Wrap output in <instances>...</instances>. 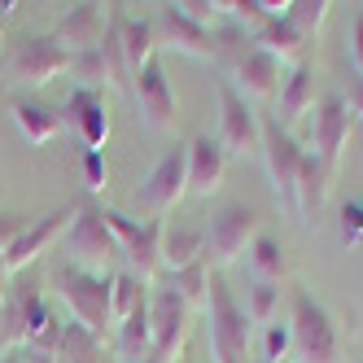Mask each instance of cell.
<instances>
[{"mask_svg":"<svg viewBox=\"0 0 363 363\" xmlns=\"http://www.w3.org/2000/svg\"><path fill=\"white\" fill-rule=\"evenodd\" d=\"M74 219V206H57V211H48V215H40V219H31L27 228L13 237V245H9V254H5V263H0V272L5 276H18L22 267H31L35 258L53 245V237Z\"/></svg>","mask_w":363,"mask_h":363,"instance_id":"4fadbf2b","label":"cell"},{"mask_svg":"<svg viewBox=\"0 0 363 363\" xmlns=\"http://www.w3.org/2000/svg\"><path fill=\"white\" fill-rule=\"evenodd\" d=\"M70 74L79 79V88H96V84H106V62H101V48H92V53H74Z\"/></svg>","mask_w":363,"mask_h":363,"instance_id":"e575fe53","label":"cell"},{"mask_svg":"<svg viewBox=\"0 0 363 363\" xmlns=\"http://www.w3.org/2000/svg\"><path fill=\"white\" fill-rule=\"evenodd\" d=\"M350 132H354V114L346 106V96L328 92L324 101H315V110H311V145L315 149L311 153L320 158V167L328 175L337 171V162H342V149H346Z\"/></svg>","mask_w":363,"mask_h":363,"instance_id":"9c48e42d","label":"cell"},{"mask_svg":"<svg viewBox=\"0 0 363 363\" xmlns=\"http://www.w3.org/2000/svg\"><path fill=\"white\" fill-rule=\"evenodd\" d=\"M206 258V228L193 223H162V267L184 272Z\"/></svg>","mask_w":363,"mask_h":363,"instance_id":"44dd1931","label":"cell"},{"mask_svg":"<svg viewBox=\"0 0 363 363\" xmlns=\"http://www.w3.org/2000/svg\"><path fill=\"white\" fill-rule=\"evenodd\" d=\"M106 22L110 13L101 9V5H70L62 18H57V40L62 48L74 57V53H92V48H101V35H106Z\"/></svg>","mask_w":363,"mask_h":363,"instance_id":"2e32d148","label":"cell"},{"mask_svg":"<svg viewBox=\"0 0 363 363\" xmlns=\"http://www.w3.org/2000/svg\"><path fill=\"white\" fill-rule=\"evenodd\" d=\"M346 106H350V114H354V118H363V79H359V84L350 88V96H346Z\"/></svg>","mask_w":363,"mask_h":363,"instance_id":"b9f144b4","label":"cell"},{"mask_svg":"<svg viewBox=\"0 0 363 363\" xmlns=\"http://www.w3.org/2000/svg\"><path fill=\"white\" fill-rule=\"evenodd\" d=\"M206 333H211V354L215 363H250L254 346V324L245 306L232 298L223 276H211V298H206Z\"/></svg>","mask_w":363,"mask_h":363,"instance_id":"6da1fadb","label":"cell"},{"mask_svg":"<svg viewBox=\"0 0 363 363\" xmlns=\"http://www.w3.org/2000/svg\"><path fill=\"white\" fill-rule=\"evenodd\" d=\"M79 171H84V184H88V193H101V189H106V179H110L106 153H96V149H84V162H79Z\"/></svg>","mask_w":363,"mask_h":363,"instance_id":"d590c367","label":"cell"},{"mask_svg":"<svg viewBox=\"0 0 363 363\" xmlns=\"http://www.w3.org/2000/svg\"><path fill=\"white\" fill-rule=\"evenodd\" d=\"M171 289L184 298L189 306H201L206 311V298H211V263H193V267H184V272H171Z\"/></svg>","mask_w":363,"mask_h":363,"instance_id":"f546056e","label":"cell"},{"mask_svg":"<svg viewBox=\"0 0 363 363\" xmlns=\"http://www.w3.org/2000/svg\"><path fill=\"white\" fill-rule=\"evenodd\" d=\"M149 289L153 284L136 272H110V324H123L132 311H140L149 302Z\"/></svg>","mask_w":363,"mask_h":363,"instance_id":"484cf974","label":"cell"},{"mask_svg":"<svg viewBox=\"0 0 363 363\" xmlns=\"http://www.w3.org/2000/svg\"><path fill=\"white\" fill-rule=\"evenodd\" d=\"M101 359V337H92L79 324L62 328V346H57V363H96Z\"/></svg>","mask_w":363,"mask_h":363,"instance_id":"1f68e13d","label":"cell"},{"mask_svg":"<svg viewBox=\"0 0 363 363\" xmlns=\"http://www.w3.org/2000/svg\"><path fill=\"white\" fill-rule=\"evenodd\" d=\"M258 237V215L245 201H228L211 215L206 223V263L211 267H228L250 250V241Z\"/></svg>","mask_w":363,"mask_h":363,"instance_id":"8992f818","label":"cell"},{"mask_svg":"<svg viewBox=\"0 0 363 363\" xmlns=\"http://www.w3.org/2000/svg\"><path fill=\"white\" fill-rule=\"evenodd\" d=\"M280 110H276V123L280 127H289L298 123L302 114L315 110V70H311L306 62H298L289 74H284V84H280Z\"/></svg>","mask_w":363,"mask_h":363,"instance_id":"ffe728a7","label":"cell"},{"mask_svg":"<svg viewBox=\"0 0 363 363\" xmlns=\"http://www.w3.org/2000/svg\"><path fill=\"white\" fill-rule=\"evenodd\" d=\"M101 62H106V84L118 92H132V70H127V53H123V13L110 9L106 35H101Z\"/></svg>","mask_w":363,"mask_h":363,"instance_id":"cb8c5ba5","label":"cell"},{"mask_svg":"<svg viewBox=\"0 0 363 363\" xmlns=\"http://www.w3.org/2000/svg\"><path fill=\"white\" fill-rule=\"evenodd\" d=\"M66 123L79 132L84 149L101 153V145L110 140V114H106V101H101L96 88H79V84L70 88V96H66Z\"/></svg>","mask_w":363,"mask_h":363,"instance_id":"9a60e30c","label":"cell"},{"mask_svg":"<svg viewBox=\"0 0 363 363\" xmlns=\"http://www.w3.org/2000/svg\"><path fill=\"white\" fill-rule=\"evenodd\" d=\"M342 241L346 245L363 241V201H346L342 206Z\"/></svg>","mask_w":363,"mask_h":363,"instance_id":"74e56055","label":"cell"},{"mask_svg":"<svg viewBox=\"0 0 363 363\" xmlns=\"http://www.w3.org/2000/svg\"><path fill=\"white\" fill-rule=\"evenodd\" d=\"M179 13H184L189 22H197V27H206V31H211V22H215L223 9L215 5V0H179Z\"/></svg>","mask_w":363,"mask_h":363,"instance_id":"8d00e7d4","label":"cell"},{"mask_svg":"<svg viewBox=\"0 0 363 363\" xmlns=\"http://www.w3.org/2000/svg\"><path fill=\"white\" fill-rule=\"evenodd\" d=\"M132 96H136V106H140V118L149 127H158V132H167V127H175V92H171V79H167V70L162 62L153 57L136 79H132Z\"/></svg>","mask_w":363,"mask_h":363,"instance_id":"5bb4252c","label":"cell"},{"mask_svg":"<svg viewBox=\"0 0 363 363\" xmlns=\"http://www.w3.org/2000/svg\"><path fill=\"white\" fill-rule=\"evenodd\" d=\"M70 62L74 57L62 48L57 35H27L9 57V74L18 84H27V88H44V84H53L57 74H66Z\"/></svg>","mask_w":363,"mask_h":363,"instance_id":"30bf717a","label":"cell"},{"mask_svg":"<svg viewBox=\"0 0 363 363\" xmlns=\"http://www.w3.org/2000/svg\"><path fill=\"white\" fill-rule=\"evenodd\" d=\"M263 162H267V175H272V184L280 197H289L294 201V189H298V171H302V158H306V149L298 145V136L289 132V127H280L276 118L263 123Z\"/></svg>","mask_w":363,"mask_h":363,"instance_id":"7c38bea8","label":"cell"},{"mask_svg":"<svg viewBox=\"0 0 363 363\" xmlns=\"http://www.w3.org/2000/svg\"><path fill=\"white\" fill-rule=\"evenodd\" d=\"M258 48H267L272 57H280V62H298L302 57V35L289 27V18H267L263 27H258Z\"/></svg>","mask_w":363,"mask_h":363,"instance_id":"83f0119b","label":"cell"},{"mask_svg":"<svg viewBox=\"0 0 363 363\" xmlns=\"http://www.w3.org/2000/svg\"><path fill=\"white\" fill-rule=\"evenodd\" d=\"M350 62L363 74V13H354V22H350Z\"/></svg>","mask_w":363,"mask_h":363,"instance_id":"ab89813d","label":"cell"},{"mask_svg":"<svg viewBox=\"0 0 363 363\" xmlns=\"http://www.w3.org/2000/svg\"><path fill=\"white\" fill-rule=\"evenodd\" d=\"M0 363H18V354H0Z\"/></svg>","mask_w":363,"mask_h":363,"instance_id":"f6af8a7d","label":"cell"},{"mask_svg":"<svg viewBox=\"0 0 363 363\" xmlns=\"http://www.w3.org/2000/svg\"><path fill=\"white\" fill-rule=\"evenodd\" d=\"M101 219L114 232L118 241V254L132 263V272L140 280H153L162 267V223L158 219H136V215H123V211H110L101 206Z\"/></svg>","mask_w":363,"mask_h":363,"instance_id":"5b68a950","label":"cell"},{"mask_svg":"<svg viewBox=\"0 0 363 363\" xmlns=\"http://www.w3.org/2000/svg\"><path fill=\"white\" fill-rule=\"evenodd\" d=\"M284 18H289V27L302 40H311V35L324 27V18H328V0H294V5L284 9Z\"/></svg>","mask_w":363,"mask_h":363,"instance_id":"d6a6232c","label":"cell"},{"mask_svg":"<svg viewBox=\"0 0 363 363\" xmlns=\"http://www.w3.org/2000/svg\"><path fill=\"white\" fill-rule=\"evenodd\" d=\"M284 363H294V359H284Z\"/></svg>","mask_w":363,"mask_h":363,"instance_id":"bcb514c9","label":"cell"},{"mask_svg":"<svg viewBox=\"0 0 363 363\" xmlns=\"http://www.w3.org/2000/svg\"><path fill=\"white\" fill-rule=\"evenodd\" d=\"M66 254H70V267L92 272V276H110L114 258H123L114 232L101 219L96 201H74V219H70V232H66Z\"/></svg>","mask_w":363,"mask_h":363,"instance_id":"7a4b0ae2","label":"cell"},{"mask_svg":"<svg viewBox=\"0 0 363 363\" xmlns=\"http://www.w3.org/2000/svg\"><path fill=\"white\" fill-rule=\"evenodd\" d=\"M245 258L254 267V280H280L284 276V250H280L276 237H267V232H258V237L250 241Z\"/></svg>","mask_w":363,"mask_h":363,"instance_id":"f1b7e54d","label":"cell"},{"mask_svg":"<svg viewBox=\"0 0 363 363\" xmlns=\"http://www.w3.org/2000/svg\"><path fill=\"white\" fill-rule=\"evenodd\" d=\"M153 48H158L153 18H127L123 13V53H127V70H132V79L153 62Z\"/></svg>","mask_w":363,"mask_h":363,"instance_id":"d4e9b609","label":"cell"},{"mask_svg":"<svg viewBox=\"0 0 363 363\" xmlns=\"http://www.w3.org/2000/svg\"><path fill=\"white\" fill-rule=\"evenodd\" d=\"M289 350H294V333H289V324H267L263 328V359L267 363H284L289 359Z\"/></svg>","mask_w":363,"mask_h":363,"instance_id":"836d02e7","label":"cell"},{"mask_svg":"<svg viewBox=\"0 0 363 363\" xmlns=\"http://www.w3.org/2000/svg\"><path fill=\"white\" fill-rule=\"evenodd\" d=\"M189 311H193V306L179 298L171 284H158V289H149V333H153V354L171 359L179 346H184Z\"/></svg>","mask_w":363,"mask_h":363,"instance_id":"8fae6325","label":"cell"},{"mask_svg":"<svg viewBox=\"0 0 363 363\" xmlns=\"http://www.w3.org/2000/svg\"><path fill=\"white\" fill-rule=\"evenodd\" d=\"M118 328V354L123 359H132V363H140L145 354H153V333H149V302L140 306V311H132L123 324H114Z\"/></svg>","mask_w":363,"mask_h":363,"instance_id":"4316f807","label":"cell"},{"mask_svg":"<svg viewBox=\"0 0 363 363\" xmlns=\"http://www.w3.org/2000/svg\"><path fill=\"white\" fill-rule=\"evenodd\" d=\"M280 84H284V62L280 57H272L267 48H245V53L237 57V88L241 96H276L280 92Z\"/></svg>","mask_w":363,"mask_h":363,"instance_id":"e0dca14e","label":"cell"},{"mask_svg":"<svg viewBox=\"0 0 363 363\" xmlns=\"http://www.w3.org/2000/svg\"><path fill=\"white\" fill-rule=\"evenodd\" d=\"M289 333H294V350H298L302 363H337L333 315L302 289V284L289 289Z\"/></svg>","mask_w":363,"mask_h":363,"instance_id":"277c9868","label":"cell"},{"mask_svg":"<svg viewBox=\"0 0 363 363\" xmlns=\"http://www.w3.org/2000/svg\"><path fill=\"white\" fill-rule=\"evenodd\" d=\"M27 223H31V219H22V215H0V263H5V254H9L13 237H18Z\"/></svg>","mask_w":363,"mask_h":363,"instance_id":"f35d334b","label":"cell"},{"mask_svg":"<svg viewBox=\"0 0 363 363\" xmlns=\"http://www.w3.org/2000/svg\"><path fill=\"white\" fill-rule=\"evenodd\" d=\"M153 31H158V44H171V48H179V53H189V57H211L215 53L211 31L189 22L179 13V5H162L158 18H153Z\"/></svg>","mask_w":363,"mask_h":363,"instance_id":"d6986e66","label":"cell"},{"mask_svg":"<svg viewBox=\"0 0 363 363\" xmlns=\"http://www.w3.org/2000/svg\"><path fill=\"white\" fill-rule=\"evenodd\" d=\"M18 363H57V354H44V350L22 346V350H18Z\"/></svg>","mask_w":363,"mask_h":363,"instance_id":"60d3db41","label":"cell"},{"mask_svg":"<svg viewBox=\"0 0 363 363\" xmlns=\"http://www.w3.org/2000/svg\"><path fill=\"white\" fill-rule=\"evenodd\" d=\"M215 140L228 158H250V153L263 149V118L232 88V79L219 84V132H215Z\"/></svg>","mask_w":363,"mask_h":363,"instance_id":"52a82bcc","label":"cell"},{"mask_svg":"<svg viewBox=\"0 0 363 363\" xmlns=\"http://www.w3.org/2000/svg\"><path fill=\"white\" fill-rule=\"evenodd\" d=\"M189 193L193 197H211L223 184V171H228V153L219 149L215 136H193L189 145Z\"/></svg>","mask_w":363,"mask_h":363,"instance_id":"ac0fdd59","label":"cell"},{"mask_svg":"<svg viewBox=\"0 0 363 363\" xmlns=\"http://www.w3.org/2000/svg\"><path fill=\"white\" fill-rule=\"evenodd\" d=\"M328 171L320 167V158L306 149V158H302V171H298V189H294V201H298V211H302V219L306 223H315L320 219V211L328 206Z\"/></svg>","mask_w":363,"mask_h":363,"instance_id":"7402d4cb","label":"cell"},{"mask_svg":"<svg viewBox=\"0 0 363 363\" xmlns=\"http://www.w3.org/2000/svg\"><path fill=\"white\" fill-rule=\"evenodd\" d=\"M140 363H171V359H162V354H145Z\"/></svg>","mask_w":363,"mask_h":363,"instance_id":"ee69618b","label":"cell"},{"mask_svg":"<svg viewBox=\"0 0 363 363\" xmlns=\"http://www.w3.org/2000/svg\"><path fill=\"white\" fill-rule=\"evenodd\" d=\"M9 9H13V5L5 0V5H0V44H5V18H9Z\"/></svg>","mask_w":363,"mask_h":363,"instance_id":"7bdbcfd3","label":"cell"},{"mask_svg":"<svg viewBox=\"0 0 363 363\" xmlns=\"http://www.w3.org/2000/svg\"><path fill=\"white\" fill-rule=\"evenodd\" d=\"M53 289L74 324L88 328L92 337H106V328H110V276H92V272H79L66 263L53 272Z\"/></svg>","mask_w":363,"mask_h":363,"instance_id":"3957f363","label":"cell"},{"mask_svg":"<svg viewBox=\"0 0 363 363\" xmlns=\"http://www.w3.org/2000/svg\"><path fill=\"white\" fill-rule=\"evenodd\" d=\"M13 123H18V132L27 136L31 145H48L62 132V114L53 106H44V101H35V96L13 101Z\"/></svg>","mask_w":363,"mask_h":363,"instance_id":"603a6c76","label":"cell"},{"mask_svg":"<svg viewBox=\"0 0 363 363\" xmlns=\"http://www.w3.org/2000/svg\"><path fill=\"white\" fill-rule=\"evenodd\" d=\"M184 193H189V149L175 145V149H167L162 158L149 167V175L136 184L132 201L140 206V211L167 215V211H175V206L184 201Z\"/></svg>","mask_w":363,"mask_h":363,"instance_id":"ba28073f","label":"cell"},{"mask_svg":"<svg viewBox=\"0 0 363 363\" xmlns=\"http://www.w3.org/2000/svg\"><path fill=\"white\" fill-rule=\"evenodd\" d=\"M276 311H280V280H254L250 289H245V315L250 324H272L276 320Z\"/></svg>","mask_w":363,"mask_h":363,"instance_id":"4dcf8cb0","label":"cell"}]
</instances>
